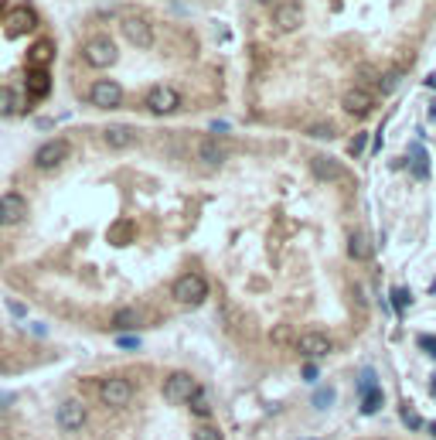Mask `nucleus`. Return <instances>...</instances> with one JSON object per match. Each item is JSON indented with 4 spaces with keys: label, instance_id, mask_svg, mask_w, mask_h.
Returning <instances> with one entry per match:
<instances>
[{
    "label": "nucleus",
    "instance_id": "f257e3e1",
    "mask_svg": "<svg viewBox=\"0 0 436 440\" xmlns=\"http://www.w3.org/2000/svg\"><path fill=\"white\" fill-rule=\"evenodd\" d=\"M171 294H174V301L181 307H201L208 301V280L201 273H184V277L174 280V290Z\"/></svg>",
    "mask_w": 436,
    "mask_h": 440
},
{
    "label": "nucleus",
    "instance_id": "f03ea898",
    "mask_svg": "<svg viewBox=\"0 0 436 440\" xmlns=\"http://www.w3.org/2000/svg\"><path fill=\"white\" fill-rule=\"evenodd\" d=\"M82 55H85V62L92 65V69H110V65H116L119 58V48L113 38H106V35H96V38H89L82 44Z\"/></svg>",
    "mask_w": 436,
    "mask_h": 440
},
{
    "label": "nucleus",
    "instance_id": "7ed1b4c3",
    "mask_svg": "<svg viewBox=\"0 0 436 440\" xmlns=\"http://www.w3.org/2000/svg\"><path fill=\"white\" fill-rule=\"evenodd\" d=\"M195 389H198V382H195L191 372H171V375L164 379V400L174 403V406L188 403L195 396Z\"/></svg>",
    "mask_w": 436,
    "mask_h": 440
},
{
    "label": "nucleus",
    "instance_id": "20e7f679",
    "mask_svg": "<svg viewBox=\"0 0 436 440\" xmlns=\"http://www.w3.org/2000/svg\"><path fill=\"white\" fill-rule=\"evenodd\" d=\"M133 393H137L133 382L123 379V375H110V379L99 382V400L106 403V406H130Z\"/></svg>",
    "mask_w": 436,
    "mask_h": 440
},
{
    "label": "nucleus",
    "instance_id": "39448f33",
    "mask_svg": "<svg viewBox=\"0 0 436 440\" xmlns=\"http://www.w3.org/2000/svg\"><path fill=\"white\" fill-rule=\"evenodd\" d=\"M35 28H38V14H35L31 3H17V7L7 14V21H3L7 38H21V35H28V31H35Z\"/></svg>",
    "mask_w": 436,
    "mask_h": 440
},
{
    "label": "nucleus",
    "instance_id": "423d86ee",
    "mask_svg": "<svg viewBox=\"0 0 436 440\" xmlns=\"http://www.w3.org/2000/svg\"><path fill=\"white\" fill-rule=\"evenodd\" d=\"M119 31L130 38V44H137V48H150V44H154V28H150V21L140 17V14H126V17L119 21Z\"/></svg>",
    "mask_w": 436,
    "mask_h": 440
},
{
    "label": "nucleus",
    "instance_id": "0eeeda50",
    "mask_svg": "<svg viewBox=\"0 0 436 440\" xmlns=\"http://www.w3.org/2000/svg\"><path fill=\"white\" fill-rule=\"evenodd\" d=\"M181 106V96H177V89H171V85H154L150 92H147V110L154 113V117H167V113H174Z\"/></svg>",
    "mask_w": 436,
    "mask_h": 440
},
{
    "label": "nucleus",
    "instance_id": "6e6552de",
    "mask_svg": "<svg viewBox=\"0 0 436 440\" xmlns=\"http://www.w3.org/2000/svg\"><path fill=\"white\" fill-rule=\"evenodd\" d=\"M331 338L324 335V331H304L300 338H297V352L304 355V359H311V362H317L324 359V355H331Z\"/></svg>",
    "mask_w": 436,
    "mask_h": 440
},
{
    "label": "nucleus",
    "instance_id": "1a4fd4ad",
    "mask_svg": "<svg viewBox=\"0 0 436 440\" xmlns=\"http://www.w3.org/2000/svg\"><path fill=\"white\" fill-rule=\"evenodd\" d=\"M89 99L99 110H116L119 103H123V85L119 82H110V79H99L89 89Z\"/></svg>",
    "mask_w": 436,
    "mask_h": 440
},
{
    "label": "nucleus",
    "instance_id": "9d476101",
    "mask_svg": "<svg viewBox=\"0 0 436 440\" xmlns=\"http://www.w3.org/2000/svg\"><path fill=\"white\" fill-rule=\"evenodd\" d=\"M28 219V201L17 192L0 195V226H21Z\"/></svg>",
    "mask_w": 436,
    "mask_h": 440
},
{
    "label": "nucleus",
    "instance_id": "9b49d317",
    "mask_svg": "<svg viewBox=\"0 0 436 440\" xmlns=\"http://www.w3.org/2000/svg\"><path fill=\"white\" fill-rule=\"evenodd\" d=\"M65 158H69V140L55 137V140H48V144H41V147H38L35 164H38L41 171H55V167H58Z\"/></svg>",
    "mask_w": 436,
    "mask_h": 440
},
{
    "label": "nucleus",
    "instance_id": "f8f14e48",
    "mask_svg": "<svg viewBox=\"0 0 436 440\" xmlns=\"http://www.w3.org/2000/svg\"><path fill=\"white\" fill-rule=\"evenodd\" d=\"M85 420H89V413H85V403L79 400H65L58 406V427L65 430V434H76L85 427Z\"/></svg>",
    "mask_w": 436,
    "mask_h": 440
},
{
    "label": "nucleus",
    "instance_id": "ddd939ff",
    "mask_svg": "<svg viewBox=\"0 0 436 440\" xmlns=\"http://www.w3.org/2000/svg\"><path fill=\"white\" fill-rule=\"evenodd\" d=\"M103 140H106V147H113V151H126V147H133V144L140 140V133H137L133 126H126V123H110V126L103 130Z\"/></svg>",
    "mask_w": 436,
    "mask_h": 440
},
{
    "label": "nucleus",
    "instance_id": "4468645a",
    "mask_svg": "<svg viewBox=\"0 0 436 440\" xmlns=\"http://www.w3.org/2000/svg\"><path fill=\"white\" fill-rule=\"evenodd\" d=\"M273 24H277L279 31H297V28L304 24V7H300L297 0L279 3L277 10H273Z\"/></svg>",
    "mask_w": 436,
    "mask_h": 440
},
{
    "label": "nucleus",
    "instance_id": "2eb2a0df",
    "mask_svg": "<svg viewBox=\"0 0 436 440\" xmlns=\"http://www.w3.org/2000/svg\"><path fill=\"white\" fill-rule=\"evenodd\" d=\"M372 106H375V99H372L368 89H348V92L341 96V110H345L348 117H365Z\"/></svg>",
    "mask_w": 436,
    "mask_h": 440
},
{
    "label": "nucleus",
    "instance_id": "dca6fc26",
    "mask_svg": "<svg viewBox=\"0 0 436 440\" xmlns=\"http://www.w3.org/2000/svg\"><path fill=\"white\" fill-rule=\"evenodd\" d=\"M195 151H198V160H201V164H208V167H218V164H225V158H229V154H225V147H222L218 140H211V137L198 140V147H195Z\"/></svg>",
    "mask_w": 436,
    "mask_h": 440
},
{
    "label": "nucleus",
    "instance_id": "f3484780",
    "mask_svg": "<svg viewBox=\"0 0 436 440\" xmlns=\"http://www.w3.org/2000/svg\"><path fill=\"white\" fill-rule=\"evenodd\" d=\"M28 62H35V69H48L55 62V41L51 38H38L28 48Z\"/></svg>",
    "mask_w": 436,
    "mask_h": 440
},
{
    "label": "nucleus",
    "instance_id": "a211bd4d",
    "mask_svg": "<svg viewBox=\"0 0 436 440\" xmlns=\"http://www.w3.org/2000/svg\"><path fill=\"white\" fill-rule=\"evenodd\" d=\"M311 171H314V178H320V181H338L341 178V164L334 158H327V154H314L311 158Z\"/></svg>",
    "mask_w": 436,
    "mask_h": 440
},
{
    "label": "nucleus",
    "instance_id": "6ab92c4d",
    "mask_svg": "<svg viewBox=\"0 0 436 440\" xmlns=\"http://www.w3.org/2000/svg\"><path fill=\"white\" fill-rule=\"evenodd\" d=\"M24 85L31 89V96H35V99H44V96H48V89H51V76H48V69H28V72H24Z\"/></svg>",
    "mask_w": 436,
    "mask_h": 440
},
{
    "label": "nucleus",
    "instance_id": "aec40b11",
    "mask_svg": "<svg viewBox=\"0 0 436 440\" xmlns=\"http://www.w3.org/2000/svg\"><path fill=\"white\" fill-rule=\"evenodd\" d=\"M188 406H191V413H195L198 420H208V416L215 413V403H211V393H208V389H201V386L195 389V396L188 400Z\"/></svg>",
    "mask_w": 436,
    "mask_h": 440
},
{
    "label": "nucleus",
    "instance_id": "412c9836",
    "mask_svg": "<svg viewBox=\"0 0 436 440\" xmlns=\"http://www.w3.org/2000/svg\"><path fill=\"white\" fill-rule=\"evenodd\" d=\"M409 160H412V174L426 181L430 178V154H426V147L423 144H412L409 147Z\"/></svg>",
    "mask_w": 436,
    "mask_h": 440
},
{
    "label": "nucleus",
    "instance_id": "4be33fe9",
    "mask_svg": "<svg viewBox=\"0 0 436 440\" xmlns=\"http://www.w3.org/2000/svg\"><path fill=\"white\" fill-rule=\"evenodd\" d=\"M382 403H385V396H382V389H378V386L361 389V413H365V416L378 413V409H382Z\"/></svg>",
    "mask_w": 436,
    "mask_h": 440
},
{
    "label": "nucleus",
    "instance_id": "5701e85b",
    "mask_svg": "<svg viewBox=\"0 0 436 440\" xmlns=\"http://www.w3.org/2000/svg\"><path fill=\"white\" fill-rule=\"evenodd\" d=\"M348 253H351V260H368L372 256V242L365 232H351L348 236Z\"/></svg>",
    "mask_w": 436,
    "mask_h": 440
},
{
    "label": "nucleus",
    "instance_id": "b1692460",
    "mask_svg": "<svg viewBox=\"0 0 436 440\" xmlns=\"http://www.w3.org/2000/svg\"><path fill=\"white\" fill-rule=\"evenodd\" d=\"M137 324H140V314H137V307H119L116 314H113V328H116V331L137 328Z\"/></svg>",
    "mask_w": 436,
    "mask_h": 440
},
{
    "label": "nucleus",
    "instance_id": "393cba45",
    "mask_svg": "<svg viewBox=\"0 0 436 440\" xmlns=\"http://www.w3.org/2000/svg\"><path fill=\"white\" fill-rule=\"evenodd\" d=\"M17 89H10V85H0V117H10V113H17Z\"/></svg>",
    "mask_w": 436,
    "mask_h": 440
},
{
    "label": "nucleus",
    "instance_id": "a878e982",
    "mask_svg": "<svg viewBox=\"0 0 436 440\" xmlns=\"http://www.w3.org/2000/svg\"><path fill=\"white\" fill-rule=\"evenodd\" d=\"M399 79H402V69L385 72V76L378 79V92H382V96H392V92H396V85H399Z\"/></svg>",
    "mask_w": 436,
    "mask_h": 440
},
{
    "label": "nucleus",
    "instance_id": "bb28decb",
    "mask_svg": "<svg viewBox=\"0 0 436 440\" xmlns=\"http://www.w3.org/2000/svg\"><path fill=\"white\" fill-rule=\"evenodd\" d=\"M399 413H402V423H406L409 430H423V416H419V413H416L412 406H402Z\"/></svg>",
    "mask_w": 436,
    "mask_h": 440
},
{
    "label": "nucleus",
    "instance_id": "cd10ccee",
    "mask_svg": "<svg viewBox=\"0 0 436 440\" xmlns=\"http://www.w3.org/2000/svg\"><path fill=\"white\" fill-rule=\"evenodd\" d=\"M307 133H311V137H320V140H331L338 130H334V123H311Z\"/></svg>",
    "mask_w": 436,
    "mask_h": 440
},
{
    "label": "nucleus",
    "instance_id": "c85d7f7f",
    "mask_svg": "<svg viewBox=\"0 0 436 440\" xmlns=\"http://www.w3.org/2000/svg\"><path fill=\"white\" fill-rule=\"evenodd\" d=\"M392 304H396V311L402 314V311H406V307L412 304V294H409L406 287H396V290H392Z\"/></svg>",
    "mask_w": 436,
    "mask_h": 440
},
{
    "label": "nucleus",
    "instance_id": "c756f323",
    "mask_svg": "<svg viewBox=\"0 0 436 440\" xmlns=\"http://www.w3.org/2000/svg\"><path fill=\"white\" fill-rule=\"evenodd\" d=\"M195 440H225V434L218 427H211V423H201L198 430H195Z\"/></svg>",
    "mask_w": 436,
    "mask_h": 440
},
{
    "label": "nucleus",
    "instance_id": "7c9ffc66",
    "mask_svg": "<svg viewBox=\"0 0 436 440\" xmlns=\"http://www.w3.org/2000/svg\"><path fill=\"white\" fill-rule=\"evenodd\" d=\"M331 403H334V389H331V386H320L317 393H314V406H317V409H327Z\"/></svg>",
    "mask_w": 436,
    "mask_h": 440
},
{
    "label": "nucleus",
    "instance_id": "2f4dec72",
    "mask_svg": "<svg viewBox=\"0 0 436 440\" xmlns=\"http://www.w3.org/2000/svg\"><path fill=\"white\" fill-rule=\"evenodd\" d=\"M365 144H368V133H358L355 140H351V147H348V154L351 158H361L365 154Z\"/></svg>",
    "mask_w": 436,
    "mask_h": 440
},
{
    "label": "nucleus",
    "instance_id": "473e14b6",
    "mask_svg": "<svg viewBox=\"0 0 436 440\" xmlns=\"http://www.w3.org/2000/svg\"><path fill=\"white\" fill-rule=\"evenodd\" d=\"M116 345H119V348H130V352H133V348H140V335H119Z\"/></svg>",
    "mask_w": 436,
    "mask_h": 440
},
{
    "label": "nucleus",
    "instance_id": "72a5a7b5",
    "mask_svg": "<svg viewBox=\"0 0 436 440\" xmlns=\"http://www.w3.org/2000/svg\"><path fill=\"white\" fill-rule=\"evenodd\" d=\"M419 348L436 359V335H419Z\"/></svg>",
    "mask_w": 436,
    "mask_h": 440
},
{
    "label": "nucleus",
    "instance_id": "f704fd0d",
    "mask_svg": "<svg viewBox=\"0 0 436 440\" xmlns=\"http://www.w3.org/2000/svg\"><path fill=\"white\" fill-rule=\"evenodd\" d=\"M372 386H378V382H375V372H372V369H365V372H361V379H358V389H372Z\"/></svg>",
    "mask_w": 436,
    "mask_h": 440
},
{
    "label": "nucleus",
    "instance_id": "c9c22d12",
    "mask_svg": "<svg viewBox=\"0 0 436 440\" xmlns=\"http://www.w3.org/2000/svg\"><path fill=\"white\" fill-rule=\"evenodd\" d=\"M317 365H314V362H307V365H304V379H307V382H317Z\"/></svg>",
    "mask_w": 436,
    "mask_h": 440
},
{
    "label": "nucleus",
    "instance_id": "e433bc0d",
    "mask_svg": "<svg viewBox=\"0 0 436 440\" xmlns=\"http://www.w3.org/2000/svg\"><path fill=\"white\" fill-rule=\"evenodd\" d=\"M7 307H10V314H17V318H24V314H28V311H24V304H17V301H10Z\"/></svg>",
    "mask_w": 436,
    "mask_h": 440
},
{
    "label": "nucleus",
    "instance_id": "4c0bfd02",
    "mask_svg": "<svg viewBox=\"0 0 436 440\" xmlns=\"http://www.w3.org/2000/svg\"><path fill=\"white\" fill-rule=\"evenodd\" d=\"M430 120H436V99H433V106H430Z\"/></svg>",
    "mask_w": 436,
    "mask_h": 440
},
{
    "label": "nucleus",
    "instance_id": "58836bf2",
    "mask_svg": "<svg viewBox=\"0 0 436 440\" xmlns=\"http://www.w3.org/2000/svg\"><path fill=\"white\" fill-rule=\"evenodd\" d=\"M430 393H433V396H436V375H433V382H430Z\"/></svg>",
    "mask_w": 436,
    "mask_h": 440
},
{
    "label": "nucleus",
    "instance_id": "ea45409f",
    "mask_svg": "<svg viewBox=\"0 0 436 440\" xmlns=\"http://www.w3.org/2000/svg\"><path fill=\"white\" fill-rule=\"evenodd\" d=\"M426 430H430V434H433V437H436V423H430V427H426Z\"/></svg>",
    "mask_w": 436,
    "mask_h": 440
},
{
    "label": "nucleus",
    "instance_id": "a19ab883",
    "mask_svg": "<svg viewBox=\"0 0 436 440\" xmlns=\"http://www.w3.org/2000/svg\"><path fill=\"white\" fill-rule=\"evenodd\" d=\"M259 3H273V0H259Z\"/></svg>",
    "mask_w": 436,
    "mask_h": 440
}]
</instances>
